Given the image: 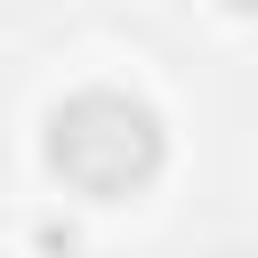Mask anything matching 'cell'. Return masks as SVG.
<instances>
[{
  "instance_id": "cell-2",
  "label": "cell",
  "mask_w": 258,
  "mask_h": 258,
  "mask_svg": "<svg viewBox=\"0 0 258 258\" xmlns=\"http://www.w3.org/2000/svg\"><path fill=\"white\" fill-rule=\"evenodd\" d=\"M218 8H226V16H258V0H218Z\"/></svg>"
},
{
  "instance_id": "cell-1",
  "label": "cell",
  "mask_w": 258,
  "mask_h": 258,
  "mask_svg": "<svg viewBox=\"0 0 258 258\" xmlns=\"http://www.w3.org/2000/svg\"><path fill=\"white\" fill-rule=\"evenodd\" d=\"M40 169L81 202H137L169 169V121L145 89L81 81L40 113Z\"/></svg>"
}]
</instances>
